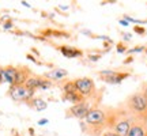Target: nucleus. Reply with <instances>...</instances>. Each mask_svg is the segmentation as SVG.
I'll list each match as a JSON object with an SVG mask.
<instances>
[{
    "label": "nucleus",
    "mask_w": 147,
    "mask_h": 136,
    "mask_svg": "<svg viewBox=\"0 0 147 136\" xmlns=\"http://www.w3.org/2000/svg\"><path fill=\"white\" fill-rule=\"evenodd\" d=\"M131 72H127L123 69H104L98 72L101 82H105L108 84H120L124 79L129 78Z\"/></svg>",
    "instance_id": "obj_5"
},
{
    "label": "nucleus",
    "mask_w": 147,
    "mask_h": 136,
    "mask_svg": "<svg viewBox=\"0 0 147 136\" xmlns=\"http://www.w3.org/2000/svg\"><path fill=\"white\" fill-rule=\"evenodd\" d=\"M134 32L135 33H138V34H140V36H144V34H146V29H144V27H142V26H135L134 27Z\"/></svg>",
    "instance_id": "obj_18"
},
{
    "label": "nucleus",
    "mask_w": 147,
    "mask_h": 136,
    "mask_svg": "<svg viewBox=\"0 0 147 136\" xmlns=\"http://www.w3.org/2000/svg\"><path fill=\"white\" fill-rule=\"evenodd\" d=\"M116 50L119 53H124L128 50V48H127L125 42H119V44H116Z\"/></svg>",
    "instance_id": "obj_15"
},
{
    "label": "nucleus",
    "mask_w": 147,
    "mask_h": 136,
    "mask_svg": "<svg viewBox=\"0 0 147 136\" xmlns=\"http://www.w3.org/2000/svg\"><path fill=\"white\" fill-rule=\"evenodd\" d=\"M124 19L127 22H134V23H138V26L140 25V23H146V21H139V19H135V18H132L129 15H124Z\"/></svg>",
    "instance_id": "obj_16"
},
{
    "label": "nucleus",
    "mask_w": 147,
    "mask_h": 136,
    "mask_svg": "<svg viewBox=\"0 0 147 136\" xmlns=\"http://www.w3.org/2000/svg\"><path fill=\"white\" fill-rule=\"evenodd\" d=\"M63 100L64 101H68V102H71L72 105L80 104V102L86 101L82 95L79 94L78 91H75V93H68V94H63Z\"/></svg>",
    "instance_id": "obj_12"
},
{
    "label": "nucleus",
    "mask_w": 147,
    "mask_h": 136,
    "mask_svg": "<svg viewBox=\"0 0 147 136\" xmlns=\"http://www.w3.org/2000/svg\"><path fill=\"white\" fill-rule=\"evenodd\" d=\"M91 105H90V101H83L80 104L72 105L69 109H67V113L65 116L67 117H75V118H79V120H84V117L87 114V112L90 110Z\"/></svg>",
    "instance_id": "obj_6"
},
{
    "label": "nucleus",
    "mask_w": 147,
    "mask_h": 136,
    "mask_svg": "<svg viewBox=\"0 0 147 136\" xmlns=\"http://www.w3.org/2000/svg\"><path fill=\"white\" fill-rule=\"evenodd\" d=\"M48 123H49V120H48V118H41V120L38 121V125H47Z\"/></svg>",
    "instance_id": "obj_23"
},
{
    "label": "nucleus",
    "mask_w": 147,
    "mask_h": 136,
    "mask_svg": "<svg viewBox=\"0 0 147 136\" xmlns=\"http://www.w3.org/2000/svg\"><path fill=\"white\" fill-rule=\"evenodd\" d=\"M61 52L64 57L67 59H74V57H80L83 56V52L78 49V48H74V46H68V45H61V46L57 48Z\"/></svg>",
    "instance_id": "obj_10"
},
{
    "label": "nucleus",
    "mask_w": 147,
    "mask_h": 136,
    "mask_svg": "<svg viewBox=\"0 0 147 136\" xmlns=\"http://www.w3.org/2000/svg\"><path fill=\"white\" fill-rule=\"evenodd\" d=\"M121 37H123L125 41H129V40L132 38V36L129 34V33H121Z\"/></svg>",
    "instance_id": "obj_22"
},
{
    "label": "nucleus",
    "mask_w": 147,
    "mask_h": 136,
    "mask_svg": "<svg viewBox=\"0 0 147 136\" xmlns=\"http://www.w3.org/2000/svg\"><path fill=\"white\" fill-rule=\"evenodd\" d=\"M26 104L30 108H33L34 110H37V112H44L48 108V102L44 98H40V97H33L32 100L29 101V102H26Z\"/></svg>",
    "instance_id": "obj_11"
},
{
    "label": "nucleus",
    "mask_w": 147,
    "mask_h": 136,
    "mask_svg": "<svg viewBox=\"0 0 147 136\" xmlns=\"http://www.w3.org/2000/svg\"><path fill=\"white\" fill-rule=\"evenodd\" d=\"M3 29H4V30H11V29H14V22L11 21V19L3 22Z\"/></svg>",
    "instance_id": "obj_17"
},
{
    "label": "nucleus",
    "mask_w": 147,
    "mask_h": 136,
    "mask_svg": "<svg viewBox=\"0 0 147 136\" xmlns=\"http://www.w3.org/2000/svg\"><path fill=\"white\" fill-rule=\"evenodd\" d=\"M14 136H21V135H18V133H14Z\"/></svg>",
    "instance_id": "obj_26"
},
{
    "label": "nucleus",
    "mask_w": 147,
    "mask_h": 136,
    "mask_svg": "<svg viewBox=\"0 0 147 136\" xmlns=\"http://www.w3.org/2000/svg\"><path fill=\"white\" fill-rule=\"evenodd\" d=\"M139 89L143 91V95H144V98H146V101H147V82H143Z\"/></svg>",
    "instance_id": "obj_19"
},
{
    "label": "nucleus",
    "mask_w": 147,
    "mask_h": 136,
    "mask_svg": "<svg viewBox=\"0 0 147 136\" xmlns=\"http://www.w3.org/2000/svg\"><path fill=\"white\" fill-rule=\"evenodd\" d=\"M68 76V71L64 69V68H60V67H56V68H52L51 71L44 73V78L51 80V82H61L64 79H67Z\"/></svg>",
    "instance_id": "obj_8"
},
{
    "label": "nucleus",
    "mask_w": 147,
    "mask_h": 136,
    "mask_svg": "<svg viewBox=\"0 0 147 136\" xmlns=\"http://www.w3.org/2000/svg\"><path fill=\"white\" fill-rule=\"evenodd\" d=\"M105 110H106V131L116 132L120 136H127L134 120L119 106L117 108L105 106Z\"/></svg>",
    "instance_id": "obj_1"
},
{
    "label": "nucleus",
    "mask_w": 147,
    "mask_h": 136,
    "mask_svg": "<svg viewBox=\"0 0 147 136\" xmlns=\"http://www.w3.org/2000/svg\"><path fill=\"white\" fill-rule=\"evenodd\" d=\"M25 86L36 91V90H48V89H51V87L53 86V83L51 82V80L45 79L44 76H38V75H33L32 73V76L26 80Z\"/></svg>",
    "instance_id": "obj_7"
},
{
    "label": "nucleus",
    "mask_w": 147,
    "mask_h": 136,
    "mask_svg": "<svg viewBox=\"0 0 147 136\" xmlns=\"http://www.w3.org/2000/svg\"><path fill=\"white\" fill-rule=\"evenodd\" d=\"M7 94L15 102H29L34 97L36 91L26 87L25 84H18V86H10Z\"/></svg>",
    "instance_id": "obj_4"
},
{
    "label": "nucleus",
    "mask_w": 147,
    "mask_h": 136,
    "mask_svg": "<svg viewBox=\"0 0 147 136\" xmlns=\"http://www.w3.org/2000/svg\"><path fill=\"white\" fill-rule=\"evenodd\" d=\"M87 57H89V60H91V61H97V60L101 59V56L100 55H89Z\"/></svg>",
    "instance_id": "obj_20"
},
{
    "label": "nucleus",
    "mask_w": 147,
    "mask_h": 136,
    "mask_svg": "<svg viewBox=\"0 0 147 136\" xmlns=\"http://www.w3.org/2000/svg\"><path fill=\"white\" fill-rule=\"evenodd\" d=\"M22 5H25V7H27V8H30L32 5L29 4V3H26V1H22Z\"/></svg>",
    "instance_id": "obj_25"
},
{
    "label": "nucleus",
    "mask_w": 147,
    "mask_h": 136,
    "mask_svg": "<svg viewBox=\"0 0 147 136\" xmlns=\"http://www.w3.org/2000/svg\"><path fill=\"white\" fill-rule=\"evenodd\" d=\"M102 136H120V135L116 133V132H112V131H105L102 133Z\"/></svg>",
    "instance_id": "obj_21"
},
{
    "label": "nucleus",
    "mask_w": 147,
    "mask_h": 136,
    "mask_svg": "<svg viewBox=\"0 0 147 136\" xmlns=\"http://www.w3.org/2000/svg\"><path fill=\"white\" fill-rule=\"evenodd\" d=\"M75 83V87L78 90V93L84 100H97V102L100 104L101 95H102V91H97V87H95L94 80L91 78H87V76H83V78H78L74 80Z\"/></svg>",
    "instance_id": "obj_3"
},
{
    "label": "nucleus",
    "mask_w": 147,
    "mask_h": 136,
    "mask_svg": "<svg viewBox=\"0 0 147 136\" xmlns=\"http://www.w3.org/2000/svg\"><path fill=\"white\" fill-rule=\"evenodd\" d=\"M127 136H147V121L134 120Z\"/></svg>",
    "instance_id": "obj_9"
},
{
    "label": "nucleus",
    "mask_w": 147,
    "mask_h": 136,
    "mask_svg": "<svg viewBox=\"0 0 147 136\" xmlns=\"http://www.w3.org/2000/svg\"><path fill=\"white\" fill-rule=\"evenodd\" d=\"M119 23H120V25H123V26H128V25H129L125 19H120V22H119Z\"/></svg>",
    "instance_id": "obj_24"
},
{
    "label": "nucleus",
    "mask_w": 147,
    "mask_h": 136,
    "mask_svg": "<svg viewBox=\"0 0 147 136\" xmlns=\"http://www.w3.org/2000/svg\"><path fill=\"white\" fill-rule=\"evenodd\" d=\"M61 90H63V94H68V93H75L78 91L75 87V83L71 79H64L61 80Z\"/></svg>",
    "instance_id": "obj_13"
},
{
    "label": "nucleus",
    "mask_w": 147,
    "mask_h": 136,
    "mask_svg": "<svg viewBox=\"0 0 147 136\" xmlns=\"http://www.w3.org/2000/svg\"><path fill=\"white\" fill-rule=\"evenodd\" d=\"M119 108L124 110L132 120L147 121V101L140 89L128 95L127 100L119 105Z\"/></svg>",
    "instance_id": "obj_2"
},
{
    "label": "nucleus",
    "mask_w": 147,
    "mask_h": 136,
    "mask_svg": "<svg viewBox=\"0 0 147 136\" xmlns=\"http://www.w3.org/2000/svg\"><path fill=\"white\" fill-rule=\"evenodd\" d=\"M144 50H147L146 48L143 46V45H138V46H135V48H131V49H128V50H127V53H129V55H131V53H140V52H144Z\"/></svg>",
    "instance_id": "obj_14"
}]
</instances>
